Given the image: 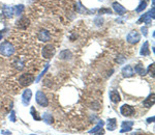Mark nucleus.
I'll use <instances>...</instances> for the list:
<instances>
[{
	"label": "nucleus",
	"mask_w": 155,
	"mask_h": 135,
	"mask_svg": "<svg viewBox=\"0 0 155 135\" xmlns=\"http://www.w3.org/2000/svg\"><path fill=\"white\" fill-rule=\"evenodd\" d=\"M0 53L3 55V56H11V55L15 53V47L11 43L9 42H3L2 44L0 45Z\"/></svg>",
	"instance_id": "f257e3e1"
},
{
	"label": "nucleus",
	"mask_w": 155,
	"mask_h": 135,
	"mask_svg": "<svg viewBox=\"0 0 155 135\" xmlns=\"http://www.w3.org/2000/svg\"><path fill=\"white\" fill-rule=\"evenodd\" d=\"M33 81H34V76L32 75V74H29V73L22 74V75L19 77V83H20L22 86L30 85L31 83H33Z\"/></svg>",
	"instance_id": "f03ea898"
},
{
	"label": "nucleus",
	"mask_w": 155,
	"mask_h": 135,
	"mask_svg": "<svg viewBox=\"0 0 155 135\" xmlns=\"http://www.w3.org/2000/svg\"><path fill=\"white\" fill-rule=\"evenodd\" d=\"M55 53H56V49L51 44L46 45L42 48V57L46 58V59H51L52 57L55 55Z\"/></svg>",
	"instance_id": "7ed1b4c3"
},
{
	"label": "nucleus",
	"mask_w": 155,
	"mask_h": 135,
	"mask_svg": "<svg viewBox=\"0 0 155 135\" xmlns=\"http://www.w3.org/2000/svg\"><path fill=\"white\" fill-rule=\"evenodd\" d=\"M36 102L41 107H46L49 105V100H48L46 96L41 91H38L36 93Z\"/></svg>",
	"instance_id": "20e7f679"
},
{
	"label": "nucleus",
	"mask_w": 155,
	"mask_h": 135,
	"mask_svg": "<svg viewBox=\"0 0 155 135\" xmlns=\"http://www.w3.org/2000/svg\"><path fill=\"white\" fill-rule=\"evenodd\" d=\"M126 39L129 44H137V43L141 41V35H140V33L137 31L132 30L127 34Z\"/></svg>",
	"instance_id": "39448f33"
},
{
	"label": "nucleus",
	"mask_w": 155,
	"mask_h": 135,
	"mask_svg": "<svg viewBox=\"0 0 155 135\" xmlns=\"http://www.w3.org/2000/svg\"><path fill=\"white\" fill-rule=\"evenodd\" d=\"M151 19H154V6H153L152 10H149L147 14L143 15L142 17H141V19L137 21V23H140V22H145L147 25H150V24H151Z\"/></svg>",
	"instance_id": "423d86ee"
},
{
	"label": "nucleus",
	"mask_w": 155,
	"mask_h": 135,
	"mask_svg": "<svg viewBox=\"0 0 155 135\" xmlns=\"http://www.w3.org/2000/svg\"><path fill=\"white\" fill-rule=\"evenodd\" d=\"M120 112H121L122 115L124 117H130L134 113V109L132 108L130 105H127V104H124L120 107Z\"/></svg>",
	"instance_id": "0eeeda50"
},
{
	"label": "nucleus",
	"mask_w": 155,
	"mask_h": 135,
	"mask_svg": "<svg viewBox=\"0 0 155 135\" xmlns=\"http://www.w3.org/2000/svg\"><path fill=\"white\" fill-rule=\"evenodd\" d=\"M31 97H32V91H31V89H29V88L25 89L24 93H23V95H22V102H23V104L25 105V106L29 105L30 100H31Z\"/></svg>",
	"instance_id": "6e6552de"
},
{
	"label": "nucleus",
	"mask_w": 155,
	"mask_h": 135,
	"mask_svg": "<svg viewBox=\"0 0 155 135\" xmlns=\"http://www.w3.org/2000/svg\"><path fill=\"white\" fill-rule=\"evenodd\" d=\"M103 125H104L103 121H99L95 127L92 128L88 133H90V134H101V133H103V130H102Z\"/></svg>",
	"instance_id": "1a4fd4ad"
},
{
	"label": "nucleus",
	"mask_w": 155,
	"mask_h": 135,
	"mask_svg": "<svg viewBox=\"0 0 155 135\" xmlns=\"http://www.w3.org/2000/svg\"><path fill=\"white\" fill-rule=\"evenodd\" d=\"M38 40L40 42H49L51 39V35H50V32L46 29H42L38 32V35H37Z\"/></svg>",
	"instance_id": "9d476101"
},
{
	"label": "nucleus",
	"mask_w": 155,
	"mask_h": 135,
	"mask_svg": "<svg viewBox=\"0 0 155 135\" xmlns=\"http://www.w3.org/2000/svg\"><path fill=\"white\" fill-rule=\"evenodd\" d=\"M154 93H150L149 96L147 97V98L145 99L144 101H143V105H144L146 108H150V107H152L153 105H154Z\"/></svg>",
	"instance_id": "9b49d317"
},
{
	"label": "nucleus",
	"mask_w": 155,
	"mask_h": 135,
	"mask_svg": "<svg viewBox=\"0 0 155 135\" xmlns=\"http://www.w3.org/2000/svg\"><path fill=\"white\" fill-rule=\"evenodd\" d=\"M112 6H113V10L116 12L118 15H124V14L126 13L127 12V10L125 7H123L120 3H118V2H113V4H112Z\"/></svg>",
	"instance_id": "f8f14e48"
},
{
	"label": "nucleus",
	"mask_w": 155,
	"mask_h": 135,
	"mask_svg": "<svg viewBox=\"0 0 155 135\" xmlns=\"http://www.w3.org/2000/svg\"><path fill=\"white\" fill-rule=\"evenodd\" d=\"M134 74L133 69H132L130 65H125V67L122 69V76L124 78H130L132 77Z\"/></svg>",
	"instance_id": "ddd939ff"
},
{
	"label": "nucleus",
	"mask_w": 155,
	"mask_h": 135,
	"mask_svg": "<svg viewBox=\"0 0 155 135\" xmlns=\"http://www.w3.org/2000/svg\"><path fill=\"white\" fill-rule=\"evenodd\" d=\"M132 126H133V122L129 121V122H122L121 124V130H120V133H125L129 132L132 130Z\"/></svg>",
	"instance_id": "4468645a"
},
{
	"label": "nucleus",
	"mask_w": 155,
	"mask_h": 135,
	"mask_svg": "<svg viewBox=\"0 0 155 135\" xmlns=\"http://www.w3.org/2000/svg\"><path fill=\"white\" fill-rule=\"evenodd\" d=\"M2 14L6 18H11L13 16V7L9 5H2Z\"/></svg>",
	"instance_id": "2eb2a0df"
},
{
	"label": "nucleus",
	"mask_w": 155,
	"mask_h": 135,
	"mask_svg": "<svg viewBox=\"0 0 155 135\" xmlns=\"http://www.w3.org/2000/svg\"><path fill=\"white\" fill-rule=\"evenodd\" d=\"M16 24H17V26H18V27H20V28L25 29L29 26V24H30V21H29V19L26 18V17H22V18H21Z\"/></svg>",
	"instance_id": "dca6fc26"
},
{
	"label": "nucleus",
	"mask_w": 155,
	"mask_h": 135,
	"mask_svg": "<svg viewBox=\"0 0 155 135\" xmlns=\"http://www.w3.org/2000/svg\"><path fill=\"white\" fill-rule=\"evenodd\" d=\"M110 99H111V101L113 102V103H119V102L121 101L120 93L117 91H115V89L110 91Z\"/></svg>",
	"instance_id": "f3484780"
},
{
	"label": "nucleus",
	"mask_w": 155,
	"mask_h": 135,
	"mask_svg": "<svg viewBox=\"0 0 155 135\" xmlns=\"http://www.w3.org/2000/svg\"><path fill=\"white\" fill-rule=\"evenodd\" d=\"M71 57H72L71 52H70L68 49L62 50L59 54V58L61 60H69V59H71Z\"/></svg>",
	"instance_id": "a211bd4d"
},
{
	"label": "nucleus",
	"mask_w": 155,
	"mask_h": 135,
	"mask_svg": "<svg viewBox=\"0 0 155 135\" xmlns=\"http://www.w3.org/2000/svg\"><path fill=\"white\" fill-rule=\"evenodd\" d=\"M141 55L143 56H148L150 54V51H149V43L148 42H145L144 45H143L142 49H141Z\"/></svg>",
	"instance_id": "6ab92c4d"
},
{
	"label": "nucleus",
	"mask_w": 155,
	"mask_h": 135,
	"mask_svg": "<svg viewBox=\"0 0 155 135\" xmlns=\"http://www.w3.org/2000/svg\"><path fill=\"white\" fill-rule=\"evenodd\" d=\"M117 121L116 119H108V131H114L117 128Z\"/></svg>",
	"instance_id": "aec40b11"
},
{
	"label": "nucleus",
	"mask_w": 155,
	"mask_h": 135,
	"mask_svg": "<svg viewBox=\"0 0 155 135\" xmlns=\"http://www.w3.org/2000/svg\"><path fill=\"white\" fill-rule=\"evenodd\" d=\"M133 72H135V73H137L139 75H141V76H145L146 74H147V71L145 70L144 68H143V65H137L135 67H134V71Z\"/></svg>",
	"instance_id": "412c9836"
},
{
	"label": "nucleus",
	"mask_w": 155,
	"mask_h": 135,
	"mask_svg": "<svg viewBox=\"0 0 155 135\" xmlns=\"http://www.w3.org/2000/svg\"><path fill=\"white\" fill-rule=\"evenodd\" d=\"M42 119H44V122L48 125H51L52 123H53V117H52V114L49 113V112L44 113V115H42Z\"/></svg>",
	"instance_id": "4be33fe9"
},
{
	"label": "nucleus",
	"mask_w": 155,
	"mask_h": 135,
	"mask_svg": "<svg viewBox=\"0 0 155 135\" xmlns=\"http://www.w3.org/2000/svg\"><path fill=\"white\" fill-rule=\"evenodd\" d=\"M23 10H24V5L23 4L17 5V6L13 7V14H15L16 16H21L22 15V13H23Z\"/></svg>",
	"instance_id": "5701e85b"
},
{
	"label": "nucleus",
	"mask_w": 155,
	"mask_h": 135,
	"mask_svg": "<svg viewBox=\"0 0 155 135\" xmlns=\"http://www.w3.org/2000/svg\"><path fill=\"white\" fill-rule=\"evenodd\" d=\"M30 113H31V115H32V117H33V119H35V121H40V119H41V117L38 115V112L36 111L34 107H31Z\"/></svg>",
	"instance_id": "b1692460"
},
{
	"label": "nucleus",
	"mask_w": 155,
	"mask_h": 135,
	"mask_svg": "<svg viewBox=\"0 0 155 135\" xmlns=\"http://www.w3.org/2000/svg\"><path fill=\"white\" fill-rule=\"evenodd\" d=\"M146 7H147V1H142V2L140 3L139 6H137V10H135V12H137V13H141V12H143Z\"/></svg>",
	"instance_id": "393cba45"
},
{
	"label": "nucleus",
	"mask_w": 155,
	"mask_h": 135,
	"mask_svg": "<svg viewBox=\"0 0 155 135\" xmlns=\"http://www.w3.org/2000/svg\"><path fill=\"white\" fill-rule=\"evenodd\" d=\"M49 67H50V65H46V68H44V70L42 71V72H41V74H39V76H38V77H37V78H36V79H35V81H36V82H38V81L40 80V78L42 77V76H44V74H46V72H48V70H49Z\"/></svg>",
	"instance_id": "a878e982"
},
{
	"label": "nucleus",
	"mask_w": 155,
	"mask_h": 135,
	"mask_svg": "<svg viewBox=\"0 0 155 135\" xmlns=\"http://www.w3.org/2000/svg\"><path fill=\"white\" fill-rule=\"evenodd\" d=\"M98 14L99 15H104V14H112V10H110V8H104V7H102V8H100V10H98Z\"/></svg>",
	"instance_id": "bb28decb"
},
{
	"label": "nucleus",
	"mask_w": 155,
	"mask_h": 135,
	"mask_svg": "<svg viewBox=\"0 0 155 135\" xmlns=\"http://www.w3.org/2000/svg\"><path fill=\"white\" fill-rule=\"evenodd\" d=\"M94 23H95L96 26H101L103 23V18L102 17H96V18L94 19Z\"/></svg>",
	"instance_id": "cd10ccee"
},
{
	"label": "nucleus",
	"mask_w": 155,
	"mask_h": 135,
	"mask_svg": "<svg viewBox=\"0 0 155 135\" xmlns=\"http://www.w3.org/2000/svg\"><path fill=\"white\" fill-rule=\"evenodd\" d=\"M154 70H155L154 63H152V65H150L149 67H148V73H149L153 78H154Z\"/></svg>",
	"instance_id": "c85d7f7f"
},
{
	"label": "nucleus",
	"mask_w": 155,
	"mask_h": 135,
	"mask_svg": "<svg viewBox=\"0 0 155 135\" xmlns=\"http://www.w3.org/2000/svg\"><path fill=\"white\" fill-rule=\"evenodd\" d=\"M141 30H142V32H143V34H144L145 36H147V32H148V28L146 27V26H143L142 28H141Z\"/></svg>",
	"instance_id": "c756f323"
},
{
	"label": "nucleus",
	"mask_w": 155,
	"mask_h": 135,
	"mask_svg": "<svg viewBox=\"0 0 155 135\" xmlns=\"http://www.w3.org/2000/svg\"><path fill=\"white\" fill-rule=\"evenodd\" d=\"M15 111H11V113H10V117H9V119L11 121V122H16V115H15Z\"/></svg>",
	"instance_id": "7c9ffc66"
},
{
	"label": "nucleus",
	"mask_w": 155,
	"mask_h": 135,
	"mask_svg": "<svg viewBox=\"0 0 155 135\" xmlns=\"http://www.w3.org/2000/svg\"><path fill=\"white\" fill-rule=\"evenodd\" d=\"M124 59H125V57H123V56H119L118 58H117V62H118V63H123Z\"/></svg>",
	"instance_id": "2f4dec72"
},
{
	"label": "nucleus",
	"mask_w": 155,
	"mask_h": 135,
	"mask_svg": "<svg viewBox=\"0 0 155 135\" xmlns=\"http://www.w3.org/2000/svg\"><path fill=\"white\" fill-rule=\"evenodd\" d=\"M154 119H155L154 117H149V119H147V123H153V122H154Z\"/></svg>",
	"instance_id": "473e14b6"
},
{
	"label": "nucleus",
	"mask_w": 155,
	"mask_h": 135,
	"mask_svg": "<svg viewBox=\"0 0 155 135\" xmlns=\"http://www.w3.org/2000/svg\"><path fill=\"white\" fill-rule=\"evenodd\" d=\"M1 134H11V133H10L9 131H7V130H4V131L1 132Z\"/></svg>",
	"instance_id": "72a5a7b5"
},
{
	"label": "nucleus",
	"mask_w": 155,
	"mask_h": 135,
	"mask_svg": "<svg viewBox=\"0 0 155 135\" xmlns=\"http://www.w3.org/2000/svg\"><path fill=\"white\" fill-rule=\"evenodd\" d=\"M2 39V31H0V40Z\"/></svg>",
	"instance_id": "f704fd0d"
},
{
	"label": "nucleus",
	"mask_w": 155,
	"mask_h": 135,
	"mask_svg": "<svg viewBox=\"0 0 155 135\" xmlns=\"http://www.w3.org/2000/svg\"><path fill=\"white\" fill-rule=\"evenodd\" d=\"M99 1H103V0H99Z\"/></svg>",
	"instance_id": "c9c22d12"
}]
</instances>
